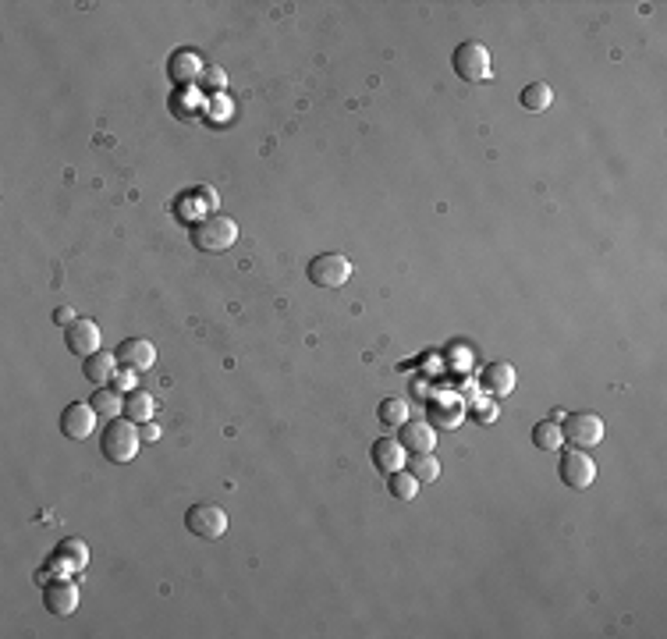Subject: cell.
<instances>
[{
    "label": "cell",
    "mask_w": 667,
    "mask_h": 639,
    "mask_svg": "<svg viewBox=\"0 0 667 639\" xmlns=\"http://www.w3.org/2000/svg\"><path fill=\"white\" fill-rule=\"evenodd\" d=\"M139 423H132V419H125V416H114V419H107V427H103V434H99V451H103V458L107 462H117V465H125V462H132L136 458V451H139Z\"/></svg>",
    "instance_id": "6da1fadb"
},
{
    "label": "cell",
    "mask_w": 667,
    "mask_h": 639,
    "mask_svg": "<svg viewBox=\"0 0 667 639\" xmlns=\"http://www.w3.org/2000/svg\"><path fill=\"white\" fill-rule=\"evenodd\" d=\"M235 242H239V224L224 213H210L192 228V246L199 252H228Z\"/></svg>",
    "instance_id": "7a4b0ae2"
},
{
    "label": "cell",
    "mask_w": 667,
    "mask_h": 639,
    "mask_svg": "<svg viewBox=\"0 0 667 639\" xmlns=\"http://www.w3.org/2000/svg\"><path fill=\"white\" fill-rule=\"evenodd\" d=\"M348 277H352V259L341 256V252H320V256L309 259V281L324 292L341 288Z\"/></svg>",
    "instance_id": "3957f363"
},
{
    "label": "cell",
    "mask_w": 667,
    "mask_h": 639,
    "mask_svg": "<svg viewBox=\"0 0 667 639\" xmlns=\"http://www.w3.org/2000/svg\"><path fill=\"white\" fill-rule=\"evenodd\" d=\"M451 64H455V75L462 79V82H483V79H490V50L476 43V40H465V43H458L455 53H451Z\"/></svg>",
    "instance_id": "277c9868"
},
{
    "label": "cell",
    "mask_w": 667,
    "mask_h": 639,
    "mask_svg": "<svg viewBox=\"0 0 667 639\" xmlns=\"http://www.w3.org/2000/svg\"><path fill=\"white\" fill-rule=\"evenodd\" d=\"M558 476L568 491H589L593 480H597V462L582 451V447H568L561 451V462H558Z\"/></svg>",
    "instance_id": "5b68a950"
},
{
    "label": "cell",
    "mask_w": 667,
    "mask_h": 639,
    "mask_svg": "<svg viewBox=\"0 0 667 639\" xmlns=\"http://www.w3.org/2000/svg\"><path fill=\"white\" fill-rule=\"evenodd\" d=\"M185 530L199 540H221L228 533V512L217 504H192L185 512Z\"/></svg>",
    "instance_id": "8992f818"
},
{
    "label": "cell",
    "mask_w": 667,
    "mask_h": 639,
    "mask_svg": "<svg viewBox=\"0 0 667 639\" xmlns=\"http://www.w3.org/2000/svg\"><path fill=\"white\" fill-rule=\"evenodd\" d=\"M561 434L572 447H593V444L604 441V419L593 412H572V416H565Z\"/></svg>",
    "instance_id": "52a82bcc"
},
{
    "label": "cell",
    "mask_w": 667,
    "mask_h": 639,
    "mask_svg": "<svg viewBox=\"0 0 667 639\" xmlns=\"http://www.w3.org/2000/svg\"><path fill=\"white\" fill-rule=\"evenodd\" d=\"M96 430V409L89 401H71L61 412V434L68 441H86Z\"/></svg>",
    "instance_id": "ba28073f"
},
{
    "label": "cell",
    "mask_w": 667,
    "mask_h": 639,
    "mask_svg": "<svg viewBox=\"0 0 667 639\" xmlns=\"http://www.w3.org/2000/svg\"><path fill=\"white\" fill-rule=\"evenodd\" d=\"M64 344H68V352L71 355H93L99 352V327H96L93 320H86V316H75L68 327H64Z\"/></svg>",
    "instance_id": "9c48e42d"
},
{
    "label": "cell",
    "mask_w": 667,
    "mask_h": 639,
    "mask_svg": "<svg viewBox=\"0 0 667 639\" xmlns=\"http://www.w3.org/2000/svg\"><path fill=\"white\" fill-rule=\"evenodd\" d=\"M43 604H47L50 615L68 618V615L79 611V587L71 579H53V583L43 587Z\"/></svg>",
    "instance_id": "30bf717a"
},
{
    "label": "cell",
    "mask_w": 667,
    "mask_h": 639,
    "mask_svg": "<svg viewBox=\"0 0 667 639\" xmlns=\"http://www.w3.org/2000/svg\"><path fill=\"white\" fill-rule=\"evenodd\" d=\"M86 561H89V550H86V540H79V537L61 540L57 550H53V558H50V565L57 572H64V576H79L86 569Z\"/></svg>",
    "instance_id": "8fae6325"
},
{
    "label": "cell",
    "mask_w": 667,
    "mask_h": 639,
    "mask_svg": "<svg viewBox=\"0 0 667 639\" xmlns=\"http://www.w3.org/2000/svg\"><path fill=\"white\" fill-rule=\"evenodd\" d=\"M117 366L121 370H136V373H143V370H149L153 362H156V348H153V342H146V338H128V342L117 344Z\"/></svg>",
    "instance_id": "7c38bea8"
},
{
    "label": "cell",
    "mask_w": 667,
    "mask_h": 639,
    "mask_svg": "<svg viewBox=\"0 0 667 639\" xmlns=\"http://www.w3.org/2000/svg\"><path fill=\"white\" fill-rule=\"evenodd\" d=\"M398 430H401L398 441H401V447L409 455H419V451H433L437 447V430L429 427L427 419H405Z\"/></svg>",
    "instance_id": "4fadbf2b"
},
{
    "label": "cell",
    "mask_w": 667,
    "mask_h": 639,
    "mask_svg": "<svg viewBox=\"0 0 667 639\" xmlns=\"http://www.w3.org/2000/svg\"><path fill=\"white\" fill-rule=\"evenodd\" d=\"M82 377L96 384V388H107V384H114V377H117V355H110V352H93V355H86L82 359Z\"/></svg>",
    "instance_id": "5bb4252c"
},
{
    "label": "cell",
    "mask_w": 667,
    "mask_h": 639,
    "mask_svg": "<svg viewBox=\"0 0 667 639\" xmlns=\"http://www.w3.org/2000/svg\"><path fill=\"white\" fill-rule=\"evenodd\" d=\"M483 391H490L493 398H504V394L515 391V366L512 362H490L479 377Z\"/></svg>",
    "instance_id": "9a60e30c"
},
{
    "label": "cell",
    "mask_w": 667,
    "mask_h": 639,
    "mask_svg": "<svg viewBox=\"0 0 667 639\" xmlns=\"http://www.w3.org/2000/svg\"><path fill=\"white\" fill-rule=\"evenodd\" d=\"M370 458H373V465L380 469L383 476H387V473H394V469L405 465V447H401L398 437H380V441H373V447H370Z\"/></svg>",
    "instance_id": "2e32d148"
},
{
    "label": "cell",
    "mask_w": 667,
    "mask_h": 639,
    "mask_svg": "<svg viewBox=\"0 0 667 639\" xmlns=\"http://www.w3.org/2000/svg\"><path fill=\"white\" fill-rule=\"evenodd\" d=\"M153 412H156V398L143 388H132V391L125 394V419H132V423H149L153 419Z\"/></svg>",
    "instance_id": "e0dca14e"
},
{
    "label": "cell",
    "mask_w": 667,
    "mask_h": 639,
    "mask_svg": "<svg viewBox=\"0 0 667 639\" xmlns=\"http://www.w3.org/2000/svg\"><path fill=\"white\" fill-rule=\"evenodd\" d=\"M465 419V409L462 405H444V401H433L429 405V427L433 430H458Z\"/></svg>",
    "instance_id": "ac0fdd59"
},
{
    "label": "cell",
    "mask_w": 667,
    "mask_h": 639,
    "mask_svg": "<svg viewBox=\"0 0 667 639\" xmlns=\"http://www.w3.org/2000/svg\"><path fill=\"white\" fill-rule=\"evenodd\" d=\"M89 405L96 409V416L114 419L117 412H125V394L117 391L114 384H107V388H96V394L89 398Z\"/></svg>",
    "instance_id": "d6986e66"
},
{
    "label": "cell",
    "mask_w": 667,
    "mask_h": 639,
    "mask_svg": "<svg viewBox=\"0 0 667 639\" xmlns=\"http://www.w3.org/2000/svg\"><path fill=\"white\" fill-rule=\"evenodd\" d=\"M405 469H409L419 484H437V480H440V462L433 458V451H419V455L405 458Z\"/></svg>",
    "instance_id": "ffe728a7"
},
{
    "label": "cell",
    "mask_w": 667,
    "mask_h": 639,
    "mask_svg": "<svg viewBox=\"0 0 667 639\" xmlns=\"http://www.w3.org/2000/svg\"><path fill=\"white\" fill-rule=\"evenodd\" d=\"M532 444H536L540 451H561V444H565L561 423H554V419H540V423L532 427Z\"/></svg>",
    "instance_id": "44dd1931"
},
{
    "label": "cell",
    "mask_w": 667,
    "mask_h": 639,
    "mask_svg": "<svg viewBox=\"0 0 667 639\" xmlns=\"http://www.w3.org/2000/svg\"><path fill=\"white\" fill-rule=\"evenodd\" d=\"M419 487H423V484H419L405 465H401V469H394V473H387V491L394 493L398 501H412V497L419 493Z\"/></svg>",
    "instance_id": "7402d4cb"
},
{
    "label": "cell",
    "mask_w": 667,
    "mask_h": 639,
    "mask_svg": "<svg viewBox=\"0 0 667 639\" xmlns=\"http://www.w3.org/2000/svg\"><path fill=\"white\" fill-rule=\"evenodd\" d=\"M550 103H554V89L547 82H529L522 89V107L532 110V114H543Z\"/></svg>",
    "instance_id": "603a6c76"
},
{
    "label": "cell",
    "mask_w": 667,
    "mask_h": 639,
    "mask_svg": "<svg viewBox=\"0 0 667 639\" xmlns=\"http://www.w3.org/2000/svg\"><path fill=\"white\" fill-rule=\"evenodd\" d=\"M377 419H380L383 427H401L405 419H409V405L401 401V398H383L380 401V409H377Z\"/></svg>",
    "instance_id": "cb8c5ba5"
},
{
    "label": "cell",
    "mask_w": 667,
    "mask_h": 639,
    "mask_svg": "<svg viewBox=\"0 0 667 639\" xmlns=\"http://www.w3.org/2000/svg\"><path fill=\"white\" fill-rule=\"evenodd\" d=\"M195 71H199V57L195 53H189V50L174 53V61H171V79L174 82H189V79H195Z\"/></svg>",
    "instance_id": "d4e9b609"
},
{
    "label": "cell",
    "mask_w": 667,
    "mask_h": 639,
    "mask_svg": "<svg viewBox=\"0 0 667 639\" xmlns=\"http://www.w3.org/2000/svg\"><path fill=\"white\" fill-rule=\"evenodd\" d=\"M139 437H143L146 444H153L156 437H160V427L149 419V423H139Z\"/></svg>",
    "instance_id": "484cf974"
},
{
    "label": "cell",
    "mask_w": 667,
    "mask_h": 639,
    "mask_svg": "<svg viewBox=\"0 0 667 639\" xmlns=\"http://www.w3.org/2000/svg\"><path fill=\"white\" fill-rule=\"evenodd\" d=\"M132 373H136V370H121V373H117V377H114V388H117V391H132Z\"/></svg>",
    "instance_id": "4316f807"
},
{
    "label": "cell",
    "mask_w": 667,
    "mask_h": 639,
    "mask_svg": "<svg viewBox=\"0 0 667 639\" xmlns=\"http://www.w3.org/2000/svg\"><path fill=\"white\" fill-rule=\"evenodd\" d=\"M53 316H57V324H64V327H68V324H71V320H75V313H71V309H68V305H61V309H57V313H53Z\"/></svg>",
    "instance_id": "83f0119b"
}]
</instances>
